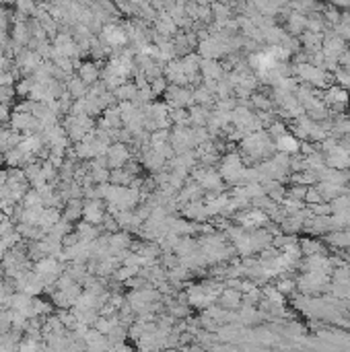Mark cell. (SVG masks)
Segmentation results:
<instances>
[{
	"mask_svg": "<svg viewBox=\"0 0 350 352\" xmlns=\"http://www.w3.org/2000/svg\"><path fill=\"white\" fill-rule=\"evenodd\" d=\"M82 216H84V221L89 223V225H97V223H101L103 218H105V214H103V210H101L99 200H93V202L86 204V206L82 208Z\"/></svg>",
	"mask_w": 350,
	"mask_h": 352,
	"instance_id": "1",
	"label": "cell"
},
{
	"mask_svg": "<svg viewBox=\"0 0 350 352\" xmlns=\"http://www.w3.org/2000/svg\"><path fill=\"white\" fill-rule=\"evenodd\" d=\"M103 39L109 43V46H120V43L126 41V33L118 25H107L103 29Z\"/></svg>",
	"mask_w": 350,
	"mask_h": 352,
	"instance_id": "2",
	"label": "cell"
},
{
	"mask_svg": "<svg viewBox=\"0 0 350 352\" xmlns=\"http://www.w3.org/2000/svg\"><path fill=\"white\" fill-rule=\"evenodd\" d=\"M97 66L95 64H91V62H84V64H80L78 66V78L84 82V84H91V82H95V78H97Z\"/></svg>",
	"mask_w": 350,
	"mask_h": 352,
	"instance_id": "3",
	"label": "cell"
},
{
	"mask_svg": "<svg viewBox=\"0 0 350 352\" xmlns=\"http://www.w3.org/2000/svg\"><path fill=\"white\" fill-rule=\"evenodd\" d=\"M86 93V84L80 80V78H72L68 82V95L74 97V99H82Z\"/></svg>",
	"mask_w": 350,
	"mask_h": 352,
	"instance_id": "4",
	"label": "cell"
},
{
	"mask_svg": "<svg viewBox=\"0 0 350 352\" xmlns=\"http://www.w3.org/2000/svg\"><path fill=\"white\" fill-rule=\"evenodd\" d=\"M13 95H15L13 86H0V103H5V105H7V101H9Z\"/></svg>",
	"mask_w": 350,
	"mask_h": 352,
	"instance_id": "5",
	"label": "cell"
},
{
	"mask_svg": "<svg viewBox=\"0 0 350 352\" xmlns=\"http://www.w3.org/2000/svg\"><path fill=\"white\" fill-rule=\"evenodd\" d=\"M280 148H284V150H297V140H295V138H289V136H284V138L280 140Z\"/></svg>",
	"mask_w": 350,
	"mask_h": 352,
	"instance_id": "6",
	"label": "cell"
},
{
	"mask_svg": "<svg viewBox=\"0 0 350 352\" xmlns=\"http://www.w3.org/2000/svg\"><path fill=\"white\" fill-rule=\"evenodd\" d=\"M15 82V76L11 72H0V86H11Z\"/></svg>",
	"mask_w": 350,
	"mask_h": 352,
	"instance_id": "7",
	"label": "cell"
},
{
	"mask_svg": "<svg viewBox=\"0 0 350 352\" xmlns=\"http://www.w3.org/2000/svg\"><path fill=\"white\" fill-rule=\"evenodd\" d=\"M9 116H11V112H9V105L0 103V122H7V120H9Z\"/></svg>",
	"mask_w": 350,
	"mask_h": 352,
	"instance_id": "8",
	"label": "cell"
}]
</instances>
